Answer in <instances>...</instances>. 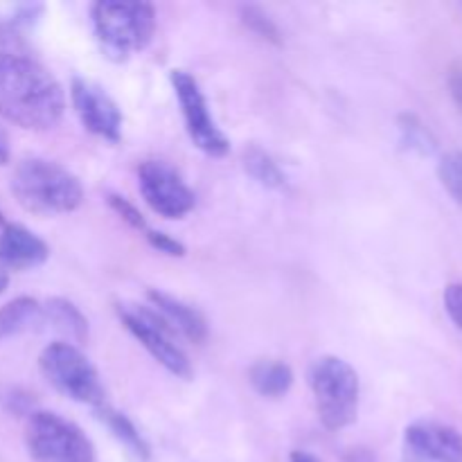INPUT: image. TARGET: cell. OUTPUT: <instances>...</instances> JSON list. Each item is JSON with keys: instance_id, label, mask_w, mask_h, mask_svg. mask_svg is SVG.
<instances>
[{"instance_id": "obj_1", "label": "cell", "mask_w": 462, "mask_h": 462, "mask_svg": "<svg viewBox=\"0 0 462 462\" xmlns=\"http://www.w3.org/2000/svg\"><path fill=\"white\" fill-rule=\"evenodd\" d=\"M66 95L61 84L34 59L0 52V117L30 131L61 122Z\"/></svg>"}, {"instance_id": "obj_2", "label": "cell", "mask_w": 462, "mask_h": 462, "mask_svg": "<svg viewBox=\"0 0 462 462\" xmlns=\"http://www.w3.org/2000/svg\"><path fill=\"white\" fill-rule=\"evenodd\" d=\"M12 192L32 215L52 217L77 210L84 201L79 179L43 158H25L12 174Z\"/></svg>"}, {"instance_id": "obj_3", "label": "cell", "mask_w": 462, "mask_h": 462, "mask_svg": "<svg viewBox=\"0 0 462 462\" xmlns=\"http://www.w3.org/2000/svg\"><path fill=\"white\" fill-rule=\"evenodd\" d=\"M93 27L104 52L116 59H126L152 43L156 12L149 3L99 0L93 5Z\"/></svg>"}, {"instance_id": "obj_4", "label": "cell", "mask_w": 462, "mask_h": 462, "mask_svg": "<svg viewBox=\"0 0 462 462\" xmlns=\"http://www.w3.org/2000/svg\"><path fill=\"white\" fill-rule=\"evenodd\" d=\"M310 386L316 411L329 431L350 427L359 413V374L338 356H320L310 368Z\"/></svg>"}, {"instance_id": "obj_5", "label": "cell", "mask_w": 462, "mask_h": 462, "mask_svg": "<svg viewBox=\"0 0 462 462\" xmlns=\"http://www.w3.org/2000/svg\"><path fill=\"white\" fill-rule=\"evenodd\" d=\"M39 368L45 382L68 400L90 404L95 409L104 404V386L99 382L97 370L90 364L88 356L72 343L54 341L43 347L39 356Z\"/></svg>"}, {"instance_id": "obj_6", "label": "cell", "mask_w": 462, "mask_h": 462, "mask_svg": "<svg viewBox=\"0 0 462 462\" xmlns=\"http://www.w3.org/2000/svg\"><path fill=\"white\" fill-rule=\"evenodd\" d=\"M25 445L36 462H95V447L86 433L50 411L27 415Z\"/></svg>"}, {"instance_id": "obj_7", "label": "cell", "mask_w": 462, "mask_h": 462, "mask_svg": "<svg viewBox=\"0 0 462 462\" xmlns=\"http://www.w3.org/2000/svg\"><path fill=\"white\" fill-rule=\"evenodd\" d=\"M117 319L126 329L140 341V346L174 377H192V364L183 347L176 343V332L152 310V307L134 305V302H120L116 307Z\"/></svg>"}, {"instance_id": "obj_8", "label": "cell", "mask_w": 462, "mask_h": 462, "mask_svg": "<svg viewBox=\"0 0 462 462\" xmlns=\"http://www.w3.org/2000/svg\"><path fill=\"white\" fill-rule=\"evenodd\" d=\"M170 81L174 86L176 99H179L180 113H183L185 129H188L194 147H199L203 153L212 158L226 156L230 143L224 135V131L217 126L199 81L185 70H171Z\"/></svg>"}, {"instance_id": "obj_9", "label": "cell", "mask_w": 462, "mask_h": 462, "mask_svg": "<svg viewBox=\"0 0 462 462\" xmlns=\"http://www.w3.org/2000/svg\"><path fill=\"white\" fill-rule=\"evenodd\" d=\"M138 188L147 206L165 219H183L197 206V197L189 185L165 161L140 162Z\"/></svg>"}, {"instance_id": "obj_10", "label": "cell", "mask_w": 462, "mask_h": 462, "mask_svg": "<svg viewBox=\"0 0 462 462\" xmlns=\"http://www.w3.org/2000/svg\"><path fill=\"white\" fill-rule=\"evenodd\" d=\"M70 99L86 131L108 143H117L122 138L120 108L97 84L77 77L70 84Z\"/></svg>"}, {"instance_id": "obj_11", "label": "cell", "mask_w": 462, "mask_h": 462, "mask_svg": "<svg viewBox=\"0 0 462 462\" xmlns=\"http://www.w3.org/2000/svg\"><path fill=\"white\" fill-rule=\"evenodd\" d=\"M404 462H462V436L433 420L413 422L404 433Z\"/></svg>"}, {"instance_id": "obj_12", "label": "cell", "mask_w": 462, "mask_h": 462, "mask_svg": "<svg viewBox=\"0 0 462 462\" xmlns=\"http://www.w3.org/2000/svg\"><path fill=\"white\" fill-rule=\"evenodd\" d=\"M50 257L48 244L25 226L9 224L0 233V273H18L43 264Z\"/></svg>"}, {"instance_id": "obj_13", "label": "cell", "mask_w": 462, "mask_h": 462, "mask_svg": "<svg viewBox=\"0 0 462 462\" xmlns=\"http://www.w3.org/2000/svg\"><path fill=\"white\" fill-rule=\"evenodd\" d=\"M149 307L170 325L176 332V337H185L192 343H203L208 338V323L201 316V311L194 310L188 302L179 300V298L170 296L158 289H149L147 291Z\"/></svg>"}, {"instance_id": "obj_14", "label": "cell", "mask_w": 462, "mask_h": 462, "mask_svg": "<svg viewBox=\"0 0 462 462\" xmlns=\"http://www.w3.org/2000/svg\"><path fill=\"white\" fill-rule=\"evenodd\" d=\"M43 325L61 334L66 343H84L88 338V320L75 302L66 298H50L43 305Z\"/></svg>"}, {"instance_id": "obj_15", "label": "cell", "mask_w": 462, "mask_h": 462, "mask_svg": "<svg viewBox=\"0 0 462 462\" xmlns=\"http://www.w3.org/2000/svg\"><path fill=\"white\" fill-rule=\"evenodd\" d=\"M43 325V305L34 298H16L0 310V338H12Z\"/></svg>"}, {"instance_id": "obj_16", "label": "cell", "mask_w": 462, "mask_h": 462, "mask_svg": "<svg viewBox=\"0 0 462 462\" xmlns=\"http://www.w3.org/2000/svg\"><path fill=\"white\" fill-rule=\"evenodd\" d=\"M248 382L262 397H282L293 386V370L282 361H257L248 373Z\"/></svg>"}, {"instance_id": "obj_17", "label": "cell", "mask_w": 462, "mask_h": 462, "mask_svg": "<svg viewBox=\"0 0 462 462\" xmlns=\"http://www.w3.org/2000/svg\"><path fill=\"white\" fill-rule=\"evenodd\" d=\"M97 415H99V420H102V422L106 424V427L111 429L113 433H116V438L122 442V445L129 447V449L134 451L138 458H143V460L149 458L147 442H144V438L140 436V431L135 429V424L131 422L126 415H122V413H117V411L108 409L106 404L97 406Z\"/></svg>"}, {"instance_id": "obj_18", "label": "cell", "mask_w": 462, "mask_h": 462, "mask_svg": "<svg viewBox=\"0 0 462 462\" xmlns=\"http://www.w3.org/2000/svg\"><path fill=\"white\" fill-rule=\"evenodd\" d=\"M244 167H246L248 174L257 180L260 185L269 189H280L284 188V174L278 167V162L269 156L266 152H262L260 147H251L244 152Z\"/></svg>"}, {"instance_id": "obj_19", "label": "cell", "mask_w": 462, "mask_h": 462, "mask_svg": "<svg viewBox=\"0 0 462 462\" xmlns=\"http://www.w3.org/2000/svg\"><path fill=\"white\" fill-rule=\"evenodd\" d=\"M438 176H440L442 185L451 194V199L462 206V152L447 153L438 165Z\"/></svg>"}, {"instance_id": "obj_20", "label": "cell", "mask_w": 462, "mask_h": 462, "mask_svg": "<svg viewBox=\"0 0 462 462\" xmlns=\"http://www.w3.org/2000/svg\"><path fill=\"white\" fill-rule=\"evenodd\" d=\"M242 16H244V23H246V25L251 27V30L255 32L257 36H262V39L271 41V43H280L278 27H275V23L271 21V18L266 16L264 12H262V9L244 7L242 9Z\"/></svg>"}, {"instance_id": "obj_21", "label": "cell", "mask_w": 462, "mask_h": 462, "mask_svg": "<svg viewBox=\"0 0 462 462\" xmlns=\"http://www.w3.org/2000/svg\"><path fill=\"white\" fill-rule=\"evenodd\" d=\"M402 134H404V143H409L413 149H420L424 153H429L433 149L431 134L413 116L402 117Z\"/></svg>"}, {"instance_id": "obj_22", "label": "cell", "mask_w": 462, "mask_h": 462, "mask_svg": "<svg viewBox=\"0 0 462 462\" xmlns=\"http://www.w3.org/2000/svg\"><path fill=\"white\" fill-rule=\"evenodd\" d=\"M108 206H111L113 210H116L117 215H120L122 219H125L126 224L131 226V228L143 230V233H147V230H149L147 221L143 219V215L138 212V208H135L134 203L126 201L125 197H117V194H108Z\"/></svg>"}, {"instance_id": "obj_23", "label": "cell", "mask_w": 462, "mask_h": 462, "mask_svg": "<svg viewBox=\"0 0 462 462\" xmlns=\"http://www.w3.org/2000/svg\"><path fill=\"white\" fill-rule=\"evenodd\" d=\"M144 237H147V242L152 244V246L156 248V251L165 253V255H171V257H180V255H185V246H183V244H180L179 239L170 237V235H165V233H156V230L149 228V230H147V235H144Z\"/></svg>"}, {"instance_id": "obj_24", "label": "cell", "mask_w": 462, "mask_h": 462, "mask_svg": "<svg viewBox=\"0 0 462 462\" xmlns=\"http://www.w3.org/2000/svg\"><path fill=\"white\" fill-rule=\"evenodd\" d=\"M445 310L454 325L462 329V282H454L445 289Z\"/></svg>"}, {"instance_id": "obj_25", "label": "cell", "mask_w": 462, "mask_h": 462, "mask_svg": "<svg viewBox=\"0 0 462 462\" xmlns=\"http://www.w3.org/2000/svg\"><path fill=\"white\" fill-rule=\"evenodd\" d=\"M5 406H7V411H12V413H16V415L34 413V411H30V406H32L30 395L23 391H18V388H12V391L7 393V397H5Z\"/></svg>"}, {"instance_id": "obj_26", "label": "cell", "mask_w": 462, "mask_h": 462, "mask_svg": "<svg viewBox=\"0 0 462 462\" xmlns=\"http://www.w3.org/2000/svg\"><path fill=\"white\" fill-rule=\"evenodd\" d=\"M449 93L462 113V70H454L449 75Z\"/></svg>"}, {"instance_id": "obj_27", "label": "cell", "mask_w": 462, "mask_h": 462, "mask_svg": "<svg viewBox=\"0 0 462 462\" xmlns=\"http://www.w3.org/2000/svg\"><path fill=\"white\" fill-rule=\"evenodd\" d=\"M347 462H374V460L365 449H352L350 454H347Z\"/></svg>"}, {"instance_id": "obj_28", "label": "cell", "mask_w": 462, "mask_h": 462, "mask_svg": "<svg viewBox=\"0 0 462 462\" xmlns=\"http://www.w3.org/2000/svg\"><path fill=\"white\" fill-rule=\"evenodd\" d=\"M291 462H319V460H316L311 454H307V451H293Z\"/></svg>"}, {"instance_id": "obj_29", "label": "cell", "mask_w": 462, "mask_h": 462, "mask_svg": "<svg viewBox=\"0 0 462 462\" xmlns=\"http://www.w3.org/2000/svg\"><path fill=\"white\" fill-rule=\"evenodd\" d=\"M7 158H9L7 149H5L3 143H0V165H5V162H7Z\"/></svg>"}, {"instance_id": "obj_30", "label": "cell", "mask_w": 462, "mask_h": 462, "mask_svg": "<svg viewBox=\"0 0 462 462\" xmlns=\"http://www.w3.org/2000/svg\"><path fill=\"white\" fill-rule=\"evenodd\" d=\"M9 284V278L5 273H0V293H5V289H7Z\"/></svg>"}, {"instance_id": "obj_31", "label": "cell", "mask_w": 462, "mask_h": 462, "mask_svg": "<svg viewBox=\"0 0 462 462\" xmlns=\"http://www.w3.org/2000/svg\"><path fill=\"white\" fill-rule=\"evenodd\" d=\"M0 221H3V215H0Z\"/></svg>"}]
</instances>
